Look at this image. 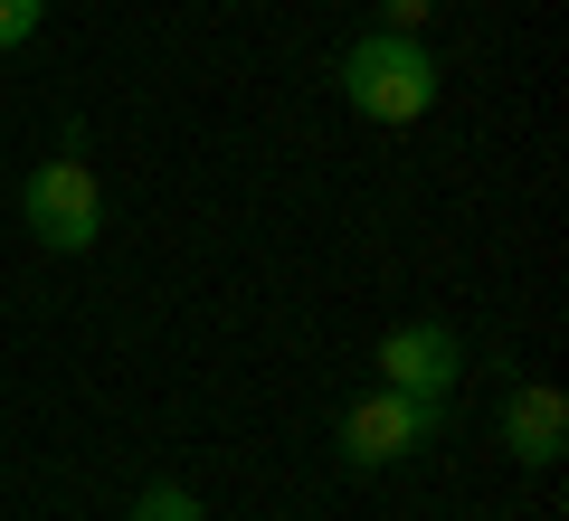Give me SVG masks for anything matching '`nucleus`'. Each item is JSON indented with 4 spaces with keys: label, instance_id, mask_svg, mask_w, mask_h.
<instances>
[{
    "label": "nucleus",
    "instance_id": "obj_3",
    "mask_svg": "<svg viewBox=\"0 0 569 521\" xmlns=\"http://www.w3.org/2000/svg\"><path fill=\"white\" fill-rule=\"evenodd\" d=\"M456 380H466V341L447 322H399V332H380V389H399L418 408H447Z\"/></svg>",
    "mask_w": 569,
    "mask_h": 521
},
{
    "label": "nucleus",
    "instance_id": "obj_4",
    "mask_svg": "<svg viewBox=\"0 0 569 521\" xmlns=\"http://www.w3.org/2000/svg\"><path fill=\"white\" fill-rule=\"evenodd\" d=\"M437 427H447V408H418V399H399V389H361V399L342 408V455L351 464H399V455H418Z\"/></svg>",
    "mask_w": 569,
    "mask_h": 521
},
{
    "label": "nucleus",
    "instance_id": "obj_8",
    "mask_svg": "<svg viewBox=\"0 0 569 521\" xmlns=\"http://www.w3.org/2000/svg\"><path fill=\"white\" fill-rule=\"evenodd\" d=\"M427 10H437V0H380V20H389V29H408V39L427 29Z\"/></svg>",
    "mask_w": 569,
    "mask_h": 521
},
{
    "label": "nucleus",
    "instance_id": "obj_1",
    "mask_svg": "<svg viewBox=\"0 0 569 521\" xmlns=\"http://www.w3.org/2000/svg\"><path fill=\"white\" fill-rule=\"evenodd\" d=\"M342 104L361 123H418L437 104V48L408 29H370L342 48Z\"/></svg>",
    "mask_w": 569,
    "mask_h": 521
},
{
    "label": "nucleus",
    "instance_id": "obj_6",
    "mask_svg": "<svg viewBox=\"0 0 569 521\" xmlns=\"http://www.w3.org/2000/svg\"><path fill=\"white\" fill-rule=\"evenodd\" d=\"M133 521H209V512H200L190 483H142V493H133Z\"/></svg>",
    "mask_w": 569,
    "mask_h": 521
},
{
    "label": "nucleus",
    "instance_id": "obj_2",
    "mask_svg": "<svg viewBox=\"0 0 569 521\" xmlns=\"http://www.w3.org/2000/svg\"><path fill=\"white\" fill-rule=\"evenodd\" d=\"M20 219H29V238H39L48 257H86V247L104 238V190H96V171H86L77 152H48L39 171L20 181Z\"/></svg>",
    "mask_w": 569,
    "mask_h": 521
},
{
    "label": "nucleus",
    "instance_id": "obj_5",
    "mask_svg": "<svg viewBox=\"0 0 569 521\" xmlns=\"http://www.w3.org/2000/svg\"><path fill=\"white\" fill-rule=\"evenodd\" d=\"M503 445H512V464H560L569 455V399L550 380H522L503 399Z\"/></svg>",
    "mask_w": 569,
    "mask_h": 521
},
{
    "label": "nucleus",
    "instance_id": "obj_7",
    "mask_svg": "<svg viewBox=\"0 0 569 521\" xmlns=\"http://www.w3.org/2000/svg\"><path fill=\"white\" fill-rule=\"evenodd\" d=\"M39 20H48V0H0V48L39 39Z\"/></svg>",
    "mask_w": 569,
    "mask_h": 521
}]
</instances>
